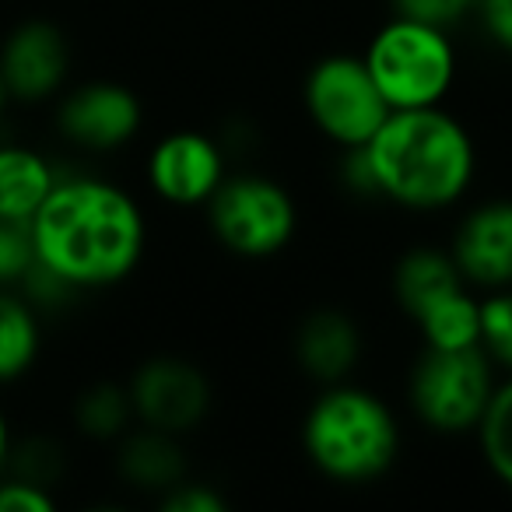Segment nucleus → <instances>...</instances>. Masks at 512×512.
Instances as JSON below:
<instances>
[{
  "mask_svg": "<svg viewBox=\"0 0 512 512\" xmlns=\"http://www.w3.org/2000/svg\"><path fill=\"white\" fill-rule=\"evenodd\" d=\"M29 232L36 264L78 292L127 281L148 249V218L137 197L92 172H60Z\"/></svg>",
  "mask_w": 512,
  "mask_h": 512,
  "instance_id": "obj_1",
  "label": "nucleus"
},
{
  "mask_svg": "<svg viewBox=\"0 0 512 512\" xmlns=\"http://www.w3.org/2000/svg\"><path fill=\"white\" fill-rule=\"evenodd\" d=\"M362 151L376 197L404 211H446L460 204L477 172L467 127L442 106L393 109Z\"/></svg>",
  "mask_w": 512,
  "mask_h": 512,
  "instance_id": "obj_2",
  "label": "nucleus"
},
{
  "mask_svg": "<svg viewBox=\"0 0 512 512\" xmlns=\"http://www.w3.org/2000/svg\"><path fill=\"white\" fill-rule=\"evenodd\" d=\"M302 453L337 484L379 481L400 456V425L379 393L330 383L302 421Z\"/></svg>",
  "mask_w": 512,
  "mask_h": 512,
  "instance_id": "obj_3",
  "label": "nucleus"
},
{
  "mask_svg": "<svg viewBox=\"0 0 512 512\" xmlns=\"http://www.w3.org/2000/svg\"><path fill=\"white\" fill-rule=\"evenodd\" d=\"M390 109L442 106L456 85V46L449 29L393 15L362 53Z\"/></svg>",
  "mask_w": 512,
  "mask_h": 512,
  "instance_id": "obj_4",
  "label": "nucleus"
},
{
  "mask_svg": "<svg viewBox=\"0 0 512 512\" xmlns=\"http://www.w3.org/2000/svg\"><path fill=\"white\" fill-rule=\"evenodd\" d=\"M207 225L214 239L242 260L278 256L299 228L295 197L271 176H225V183L207 200Z\"/></svg>",
  "mask_w": 512,
  "mask_h": 512,
  "instance_id": "obj_5",
  "label": "nucleus"
},
{
  "mask_svg": "<svg viewBox=\"0 0 512 512\" xmlns=\"http://www.w3.org/2000/svg\"><path fill=\"white\" fill-rule=\"evenodd\" d=\"M495 365L481 348H425L411 369V411L439 435H467L488 411L495 393Z\"/></svg>",
  "mask_w": 512,
  "mask_h": 512,
  "instance_id": "obj_6",
  "label": "nucleus"
},
{
  "mask_svg": "<svg viewBox=\"0 0 512 512\" xmlns=\"http://www.w3.org/2000/svg\"><path fill=\"white\" fill-rule=\"evenodd\" d=\"M302 106L313 127L341 151L365 148L393 113L365 60L351 53L316 60L302 85Z\"/></svg>",
  "mask_w": 512,
  "mask_h": 512,
  "instance_id": "obj_7",
  "label": "nucleus"
},
{
  "mask_svg": "<svg viewBox=\"0 0 512 512\" xmlns=\"http://www.w3.org/2000/svg\"><path fill=\"white\" fill-rule=\"evenodd\" d=\"M53 102H57L53 127L60 141L88 155H113L141 134L144 106L134 88L123 81H81L64 88Z\"/></svg>",
  "mask_w": 512,
  "mask_h": 512,
  "instance_id": "obj_8",
  "label": "nucleus"
},
{
  "mask_svg": "<svg viewBox=\"0 0 512 512\" xmlns=\"http://www.w3.org/2000/svg\"><path fill=\"white\" fill-rule=\"evenodd\" d=\"M137 425L169 435H186L211 411V383L204 369L186 358H148L127 383Z\"/></svg>",
  "mask_w": 512,
  "mask_h": 512,
  "instance_id": "obj_9",
  "label": "nucleus"
},
{
  "mask_svg": "<svg viewBox=\"0 0 512 512\" xmlns=\"http://www.w3.org/2000/svg\"><path fill=\"white\" fill-rule=\"evenodd\" d=\"M0 74L11 102L43 106L71 81V43L64 29L46 18H25L0 39Z\"/></svg>",
  "mask_w": 512,
  "mask_h": 512,
  "instance_id": "obj_10",
  "label": "nucleus"
},
{
  "mask_svg": "<svg viewBox=\"0 0 512 512\" xmlns=\"http://www.w3.org/2000/svg\"><path fill=\"white\" fill-rule=\"evenodd\" d=\"M144 176L162 204L204 207L228 176L225 151L204 130H172L148 151Z\"/></svg>",
  "mask_w": 512,
  "mask_h": 512,
  "instance_id": "obj_11",
  "label": "nucleus"
},
{
  "mask_svg": "<svg viewBox=\"0 0 512 512\" xmlns=\"http://www.w3.org/2000/svg\"><path fill=\"white\" fill-rule=\"evenodd\" d=\"M449 256L467 285L481 292L512 288V197L470 207L456 225Z\"/></svg>",
  "mask_w": 512,
  "mask_h": 512,
  "instance_id": "obj_12",
  "label": "nucleus"
},
{
  "mask_svg": "<svg viewBox=\"0 0 512 512\" xmlns=\"http://www.w3.org/2000/svg\"><path fill=\"white\" fill-rule=\"evenodd\" d=\"M295 362L309 379L330 386L344 383L362 358L358 323L341 309H316L295 330Z\"/></svg>",
  "mask_w": 512,
  "mask_h": 512,
  "instance_id": "obj_13",
  "label": "nucleus"
},
{
  "mask_svg": "<svg viewBox=\"0 0 512 512\" xmlns=\"http://www.w3.org/2000/svg\"><path fill=\"white\" fill-rule=\"evenodd\" d=\"M57 179L60 169L46 151L22 141H0V218L29 225Z\"/></svg>",
  "mask_w": 512,
  "mask_h": 512,
  "instance_id": "obj_14",
  "label": "nucleus"
},
{
  "mask_svg": "<svg viewBox=\"0 0 512 512\" xmlns=\"http://www.w3.org/2000/svg\"><path fill=\"white\" fill-rule=\"evenodd\" d=\"M116 470L130 488L165 495L172 484L186 477V453L179 435L137 425L123 439H116Z\"/></svg>",
  "mask_w": 512,
  "mask_h": 512,
  "instance_id": "obj_15",
  "label": "nucleus"
},
{
  "mask_svg": "<svg viewBox=\"0 0 512 512\" xmlns=\"http://www.w3.org/2000/svg\"><path fill=\"white\" fill-rule=\"evenodd\" d=\"M460 288H467V281L460 278V267L453 264L449 249H407L393 267V295L411 320H418L425 309H432L435 302L460 292Z\"/></svg>",
  "mask_w": 512,
  "mask_h": 512,
  "instance_id": "obj_16",
  "label": "nucleus"
},
{
  "mask_svg": "<svg viewBox=\"0 0 512 512\" xmlns=\"http://www.w3.org/2000/svg\"><path fill=\"white\" fill-rule=\"evenodd\" d=\"M43 355V313L22 288H0V386H15Z\"/></svg>",
  "mask_w": 512,
  "mask_h": 512,
  "instance_id": "obj_17",
  "label": "nucleus"
},
{
  "mask_svg": "<svg viewBox=\"0 0 512 512\" xmlns=\"http://www.w3.org/2000/svg\"><path fill=\"white\" fill-rule=\"evenodd\" d=\"M414 327L421 330L425 348H439V351L481 348V299H474L467 288H460V292L435 302L432 309H425L414 320Z\"/></svg>",
  "mask_w": 512,
  "mask_h": 512,
  "instance_id": "obj_18",
  "label": "nucleus"
},
{
  "mask_svg": "<svg viewBox=\"0 0 512 512\" xmlns=\"http://www.w3.org/2000/svg\"><path fill=\"white\" fill-rule=\"evenodd\" d=\"M74 428L85 439L95 442H116L137 425L130 390L120 383H95L78 393L74 400Z\"/></svg>",
  "mask_w": 512,
  "mask_h": 512,
  "instance_id": "obj_19",
  "label": "nucleus"
},
{
  "mask_svg": "<svg viewBox=\"0 0 512 512\" xmlns=\"http://www.w3.org/2000/svg\"><path fill=\"white\" fill-rule=\"evenodd\" d=\"M474 435L488 470L512 491V376L495 386Z\"/></svg>",
  "mask_w": 512,
  "mask_h": 512,
  "instance_id": "obj_20",
  "label": "nucleus"
},
{
  "mask_svg": "<svg viewBox=\"0 0 512 512\" xmlns=\"http://www.w3.org/2000/svg\"><path fill=\"white\" fill-rule=\"evenodd\" d=\"M481 351L491 365L512 372V288H495L481 299Z\"/></svg>",
  "mask_w": 512,
  "mask_h": 512,
  "instance_id": "obj_21",
  "label": "nucleus"
},
{
  "mask_svg": "<svg viewBox=\"0 0 512 512\" xmlns=\"http://www.w3.org/2000/svg\"><path fill=\"white\" fill-rule=\"evenodd\" d=\"M36 264L32 232L22 221L0 218V288H18Z\"/></svg>",
  "mask_w": 512,
  "mask_h": 512,
  "instance_id": "obj_22",
  "label": "nucleus"
},
{
  "mask_svg": "<svg viewBox=\"0 0 512 512\" xmlns=\"http://www.w3.org/2000/svg\"><path fill=\"white\" fill-rule=\"evenodd\" d=\"M57 509V495L50 484H39L22 474H4L0 477V512H53Z\"/></svg>",
  "mask_w": 512,
  "mask_h": 512,
  "instance_id": "obj_23",
  "label": "nucleus"
},
{
  "mask_svg": "<svg viewBox=\"0 0 512 512\" xmlns=\"http://www.w3.org/2000/svg\"><path fill=\"white\" fill-rule=\"evenodd\" d=\"M393 15L414 18V22L439 25V29H453L463 18L474 15L477 0H390Z\"/></svg>",
  "mask_w": 512,
  "mask_h": 512,
  "instance_id": "obj_24",
  "label": "nucleus"
},
{
  "mask_svg": "<svg viewBox=\"0 0 512 512\" xmlns=\"http://www.w3.org/2000/svg\"><path fill=\"white\" fill-rule=\"evenodd\" d=\"M158 505L165 512H225L228 502L211 488V484H197V481H179L172 484L165 495H158Z\"/></svg>",
  "mask_w": 512,
  "mask_h": 512,
  "instance_id": "obj_25",
  "label": "nucleus"
},
{
  "mask_svg": "<svg viewBox=\"0 0 512 512\" xmlns=\"http://www.w3.org/2000/svg\"><path fill=\"white\" fill-rule=\"evenodd\" d=\"M474 15H477V22L484 25L491 43H495L505 57H512V0H477Z\"/></svg>",
  "mask_w": 512,
  "mask_h": 512,
  "instance_id": "obj_26",
  "label": "nucleus"
},
{
  "mask_svg": "<svg viewBox=\"0 0 512 512\" xmlns=\"http://www.w3.org/2000/svg\"><path fill=\"white\" fill-rule=\"evenodd\" d=\"M15 428H11V418L8 411H4V404H0V477L11 470V453H15Z\"/></svg>",
  "mask_w": 512,
  "mask_h": 512,
  "instance_id": "obj_27",
  "label": "nucleus"
},
{
  "mask_svg": "<svg viewBox=\"0 0 512 512\" xmlns=\"http://www.w3.org/2000/svg\"><path fill=\"white\" fill-rule=\"evenodd\" d=\"M8 106H11V95H8V85H4V74H0V120H4Z\"/></svg>",
  "mask_w": 512,
  "mask_h": 512,
  "instance_id": "obj_28",
  "label": "nucleus"
}]
</instances>
